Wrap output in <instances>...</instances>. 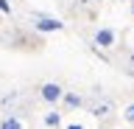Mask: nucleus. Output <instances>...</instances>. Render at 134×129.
<instances>
[{"instance_id":"nucleus-2","label":"nucleus","mask_w":134,"mask_h":129,"mask_svg":"<svg viewBox=\"0 0 134 129\" xmlns=\"http://www.w3.org/2000/svg\"><path fill=\"white\" fill-rule=\"evenodd\" d=\"M42 98H45V101H59V98H62V87L56 84V81H48V84H42Z\"/></svg>"},{"instance_id":"nucleus-1","label":"nucleus","mask_w":134,"mask_h":129,"mask_svg":"<svg viewBox=\"0 0 134 129\" xmlns=\"http://www.w3.org/2000/svg\"><path fill=\"white\" fill-rule=\"evenodd\" d=\"M112 110H115V104L109 101V98H100V101H95V104L90 107V112L95 115V118H109Z\"/></svg>"},{"instance_id":"nucleus-6","label":"nucleus","mask_w":134,"mask_h":129,"mask_svg":"<svg viewBox=\"0 0 134 129\" xmlns=\"http://www.w3.org/2000/svg\"><path fill=\"white\" fill-rule=\"evenodd\" d=\"M75 6L78 9H90V14H92V9L98 6V0H75Z\"/></svg>"},{"instance_id":"nucleus-10","label":"nucleus","mask_w":134,"mask_h":129,"mask_svg":"<svg viewBox=\"0 0 134 129\" xmlns=\"http://www.w3.org/2000/svg\"><path fill=\"white\" fill-rule=\"evenodd\" d=\"M67 129H84V126H81V123H73V126H67Z\"/></svg>"},{"instance_id":"nucleus-3","label":"nucleus","mask_w":134,"mask_h":129,"mask_svg":"<svg viewBox=\"0 0 134 129\" xmlns=\"http://www.w3.org/2000/svg\"><path fill=\"white\" fill-rule=\"evenodd\" d=\"M95 42H98L100 48H112V42H115V31H109V28H100L98 34H95Z\"/></svg>"},{"instance_id":"nucleus-4","label":"nucleus","mask_w":134,"mask_h":129,"mask_svg":"<svg viewBox=\"0 0 134 129\" xmlns=\"http://www.w3.org/2000/svg\"><path fill=\"white\" fill-rule=\"evenodd\" d=\"M36 28H39V31H59L62 23H56V20H50V17H39L36 20Z\"/></svg>"},{"instance_id":"nucleus-7","label":"nucleus","mask_w":134,"mask_h":129,"mask_svg":"<svg viewBox=\"0 0 134 129\" xmlns=\"http://www.w3.org/2000/svg\"><path fill=\"white\" fill-rule=\"evenodd\" d=\"M64 104H67V107H70V110H73V107H78V104H81V98H78V95H75V93H70V95H67V98H64Z\"/></svg>"},{"instance_id":"nucleus-8","label":"nucleus","mask_w":134,"mask_h":129,"mask_svg":"<svg viewBox=\"0 0 134 129\" xmlns=\"http://www.w3.org/2000/svg\"><path fill=\"white\" fill-rule=\"evenodd\" d=\"M45 123H48V126H59V115H56V112H50L48 118H45Z\"/></svg>"},{"instance_id":"nucleus-9","label":"nucleus","mask_w":134,"mask_h":129,"mask_svg":"<svg viewBox=\"0 0 134 129\" xmlns=\"http://www.w3.org/2000/svg\"><path fill=\"white\" fill-rule=\"evenodd\" d=\"M126 121L134 123V104H131V107H126Z\"/></svg>"},{"instance_id":"nucleus-5","label":"nucleus","mask_w":134,"mask_h":129,"mask_svg":"<svg viewBox=\"0 0 134 129\" xmlns=\"http://www.w3.org/2000/svg\"><path fill=\"white\" fill-rule=\"evenodd\" d=\"M0 129H23V123H20V118H14V115H6V118L0 121Z\"/></svg>"}]
</instances>
